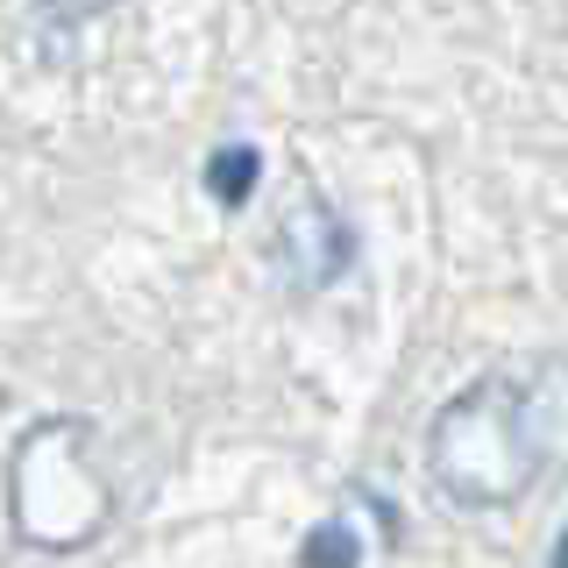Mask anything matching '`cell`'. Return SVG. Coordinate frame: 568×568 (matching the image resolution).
Instances as JSON below:
<instances>
[{"label": "cell", "instance_id": "obj_2", "mask_svg": "<svg viewBox=\"0 0 568 568\" xmlns=\"http://www.w3.org/2000/svg\"><path fill=\"white\" fill-rule=\"evenodd\" d=\"M85 440H93V419H79V413H50L14 440L8 511L29 547L79 555L114 519V484L100 476V462H85Z\"/></svg>", "mask_w": 568, "mask_h": 568}, {"label": "cell", "instance_id": "obj_3", "mask_svg": "<svg viewBox=\"0 0 568 568\" xmlns=\"http://www.w3.org/2000/svg\"><path fill=\"white\" fill-rule=\"evenodd\" d=\"M277 256L284 271H292V284H306V292H320V284H334L355 263V235L348 221L334 213L320 192H298V206H284V227H277Z\"/></svg>", "mask_w": 568, "mask_h": 568}, {"label": "cell", "instance_id": "obj_1", "mask_svg": "<svg viewBox=\"0 0 568 568\" xmlns=\"http://www.w3.org/2000/svg\"><path fill=\"white\" fill-rule=\"evenodd\" d=\"M426 476L462 511H505L547 476V419L519 377L462 384L426 426Z\"/></svg>", "mask_w": 568, "mask_h": 568}, {"label": "cell", "instance_id": "obj_6", "mask_svg": "<svg viewBox=\"0 0 568 568\" xmlns=\"http://www.w3.org/2000/svg\"><path fill=\"white\" fill-rule=\"evenodd\" d=\"M36 8H43L50 22H93V14L106 8V0H36Z\"/></svg>", "mask_w": 568, "mask_h": 568}, {"label": "cell", "instance_id": "obj_4", "mask_svg": "<svg viewBox=\"0 0 568 568\" xmlns=\"http://www.w3.org/2000/svg\"><path fill=\"white\" fill-rule=\"evenodd\" d=\"M256 171H263V156L248 150V142H235V150H213V156H206V192H213L221 206H248Z\"/></svg>", "mask_w": 568, "mask_h": 568}, {"label": "cell", "instance_id": "obj_5", "mask_svg": "<svg viewBox=\"0 0 568 568\" xmlns=\"http://www.w3.org/2000/svg\"><path fill=\"white\" fill-rule=\"evenodd\" d=\"M298 555L306 561H355V540H348V526H327V532H313Z\"/></svg>", "mask_w": 568, "mask_h": 568}]
</instances>
